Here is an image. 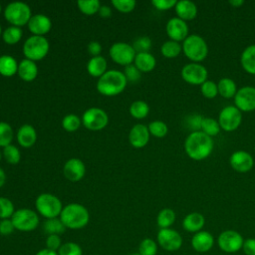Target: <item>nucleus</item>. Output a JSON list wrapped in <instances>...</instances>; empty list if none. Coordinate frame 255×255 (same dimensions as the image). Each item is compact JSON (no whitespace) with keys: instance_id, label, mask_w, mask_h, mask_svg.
Wrapping results in <instances>:
<instances>
[{"instance_id":"1","label":"nucleus","mask_w":255,"mask_h":255,"mask_svg":"<svg viewBox=\"0 0 255 255\" xmlns=\"http://www.w3.org/2000/svg\"><path fill=\"white\" fill-rule=\"evenodd\" d=\"M214 148L213 138L201 130L190 132L184 141V150L187 156L193 160L207 158Z\"/></svg>"},{"instance_id":"2","label":"nucleus","mask_w":255,"mask_h":255,"mask_svg":"<svg viewBox=\"0 0 255 255\" xmlns=\"http://www.w3.org/2000/svg\"><path fill=\"white\" fill-rule=\"evenodd\" d=\"M128 81L122 71L108 70L97 82V90L107 97H114L121 94L127 87Z\"/></svg>"},{"instance_id":"3","label":"nucleus","mask_w":255,"mask_h":255,"mask_svg":"<svg viewBox=\"0 0 255 255\" xmlns=\"http://www.w3.org/2000/svg\"><path fill=\"white\" fill-rule=\"evenodd\" d=\"M59 218L66 228L78 230L87 226L90 221V213L80 203H69L63 207Z\"/></svg>"},{"instance_id":"4","label":"nucleus","mask_w":255,"mask_h":255,"mask_svg":"<svg viewBox=\"0 0 255 255\" xmlns=\"http://www.w3.org/2000/svg\"><path fill=\"white\" fill-rule=\"evenodd\" d=\"M182 51L192 63H200L208 55V45L201 36L191 34L183 41Z\"/></svg>"},{"instance_id":"5","label":"nucleus","mask_w":255,"mask_h":255,"mask_svg":"<svg viewBox=\"0 0 255 255\" xmlns=\"http://www.w3.org/2000/svg\"><path fill=\"white\" fill-rule=\"evenodd\" d=\"M37 212L46 219L57 218L63 210V204L60 198L52 193H41L35 200Z\"/></svg>"},{"instance_id":"6","label":"nucleus","mask_w":255,"mask_h":255,"mask_svg":"<svg viewBox=\"0 0 255 255\" xmlns=\"http://www.w3.org/2000/svg\"><path fill=\"white\" fill-rule=\"evenodd\" d=\"M4 17L11 26L22 27L30 21L32 12L30 6L22 1H14L9 3L4 9Z\"/></svg>"},{"instance_id":"7","label":"nucleus","mask_w":255,"mask_h":255,"mask_svg":"<svg viewBox=\"0 0 255 255\" xmlns=\"http://www.w3.org/2000/svg\"><path fill=\"white\" fill-rule=\"evenodd\" d=\"M50 49L49 41L45 36L32 35L26 39L23 44V54L25 59L31 61H40L44 59Z\"/></svg>"},{"instance_id":"8","label":"nucleus","mask_w":255,"mask_h":255,"mask_svg":"<svg viewBox=\"0 0 255 255\" xmlns=\"http://www.w3.org/2000/svg\"><path fill=\"white\" fill-rule=\"evenodd\" d=\"M10 219L14 225L15 230L22 232L33 231L38 227L40 223L37 212L29 208H20L15 210Z\"/></svg>"},{"instance_id":"9","label":"nucleus","mask_w":255,"mask_h":255,"mask_svg":"<svg viewBox=\"0 0 255 255\" xmlns=\"http://www.w3.org/2000/svg\"><path fill=\"white\" fill-rule=\"evenodd\" d=\"M109 116L100 108H90L86 110L82 116V124L90 130H101L108 126Z\"/></svg>"},{"instance_id":"10","label":"nucleus","mask_w":255,"mask_h":255,"mask_svg":"<svg viewBox=\"0 0 255 255\" xmlns=\"http://www.w3.org/2000/svg\"><path fill=\"white\" fill-rule=\"evenodd\" d=\"M217 121L224 131H234L241 125L242 113L235 106H226L219 112Z\"/></svg>"},{"instance_id":"11","label":"nucleus","mask_w":255,"mask_h":255,"mask_svg":"<svg viewBox=\"0 0 255 255\" xmlns=\"http://www.w3.org/2000/svg\"><path fill=\"white\" fill-rule=\"evenodd\" d=\"M181 78L184 82L193 86H201L208 80V71L200 63H188L181 69Z\"/></svg>"},{"instance_id":"12","label":"nucleus","mask_w":255,"mask_h":255,"mask_svg":"<svg viewBox=\"0 0 255 255\" xmlns=\"http://www.w3.org/2000/svg\"><path fill=\"white\" fill-rule=\"evenodd\" d=\"M109 53L110 57L115 63L125 67L132 64L136 55V52L134 51L132 46L125 42L114 43L111 46Z\"/></svg>"},{"instance_id":"13","label":"nucleus","mask_w":255,"mask_h":255,"mask_svg":"<svg viewBox=\"0 0 255 255\" xmlns=\"http://www.w3.org/2000/svg\"><path fill=\"white\" fill-rule=\"evenodd\" d=\"M156 243L163 250L174 252L181 248L183 240L180 233L172 228L159 229L156 235Z\"/></svg>"},{"instance_id":"14","label":"nucleus","mask_w":255,"mask_h":255,"mask_svg":"<svg viewBox=\"0 0 255 255\" xmlns=\"http://www.w3.org/2000/svg\"><path fill=\"white\" fill-rule=\"evenodd\" d=\"M244 239L236 230H224L217 237L218 247L225 253H236L242 249Z\"/></svg>"},{"instance_id":"15","label":"nucleus","mask_w":255,"mask_h":255,"mask_svg":"<svg viewBox=\"0 0 255 255\" xmlns=\"http://www.w3.org/2000/svg\"><path fill=\"white\" fill-rule=\"evenodd\" d=\"M234 99V106L242 113L255 110V87L244 86L238 89Z\"/></svg>"},{"instance_id":"16","label":"nucleus","mask_w":255,"mask_h":255,"mask_svg":"<svg viewBox=\"0 0 255 255\" xmlns=\"http://www.w3.org/2000/svg\"><path fill=\"white\" fill-rule=\"evenodd\" d=\"M165 31L170 40L178 43L183 42L188 36V25L182 19L173 17L167 21Z\"/></svg>"},{"instance_id":"17","label":"nucleus","mask_w":255,"mask_h":255,"mask_svg":"<svg viewBox=\"0 0 255 255\" xmlns=\"http://www.w3.org/2000/svg\"><path fill=\"white\" fill-rule=\"evenodd\" d=\"M231 167L237 172H247L252 169L254 165L253 156L245 150H235L229 157Z\"/></svg>"},{"instance_id":"18","label":"nucleus","mask_w":255,"mask_h":255,"mask_svg":"<svg viewBox=\"0 0 255 255\" xmlns=\"http://www.w3.org/2000/svg\"><path fill=\"white\" fill-rule=\"evenodd\" d=\"M63 172L68 180L76 182L85 176L86 165L80 158L73 157L65 162Z\"/></svg>"},{"instance_id":"19","label":"nucleus","mask_w":255,"mask_h":255,"mask_svg":"<svg viewBox=\"0 0 255 255\" xmlns=\"http://www.w3.org/2000/svg\"><path fill=\"white\" fill-rule=\"evenodd\" d=\"M150 133L148 131L147 126L143 124L134 125L128 133V141L134 148L144 147L149 140Z\"/></svg>"},{"instance_id":"20","label":"nucleus","mask_w":255,"mask_h":255,"mask_svg":"<svg viewBox=\"0 0 255 255\" xmlns=\"http://www.w3.org/2000/svg\"><path fill=\"white\" fill-rule=\"evenodd\" d=\"M29 31L35 36H45L50 32L52 28L51 19L44 14L32 15L30 21L28 22Z\"/></svg>"},{"instance_id":"21","label":"nucleus","mask_w":255,"mask_h":255,"mask_svg":"<svg viewBox=\"0 0 255 255\" xmlns=\"http://www.w3.org/2000/svg\"><path fill=\"white\" fill-rule=\"evenodd\" d=\"M214 245V237L208 232L201 230L199 232L194 233L191 238V246L197 253H206Z\"/></svg>"},{"instance_id":"22","label":"nucleus","mask_w":255,"mask_h":255,"mask_svg":"<svg viewBox=\"0 0 255 255\" xmlns=\"http://www.w3.org/2000/svg\"><path fill=\"white\" fill-rule=\"evenodd\" d=\"M16 138L22 147H31L37 140V131L33 126L25 124L18 128Z\"/></svg>"},{"instance_id":"23","label":"nucleus","mask_w":255,"mask_h":255,"mask_svg":"<svg viewBox=\"0 0 255 255\" xmlns=\"http://www.w3.org/2000/svg\"><path fill=\"white\" fill-rule=\"evenodd\" d=\"M174 9L177 15L176 17L182 19L185 22L189 20H193L197 16V12H198L197 6L195 5V3L189 0L177 1Z\"/></svg>"},{"instance_id":"24","label":"nucleus","mask_w":255,"mask_h":255,"mask_svg":"<svg viewBox=\"0 0 255 255\" xmlns=\"http://www.w3.org/2000/svg\"><path fill=\"white\" fill-rule=\"evenodd\" d=\"M204 224L205 218L199 212H190L182 220L183 229L190 233H196L201 231Z\"/></svg>"},{"instance_id":"25","label":"nucleus","mask_w":255,"mask_h":255,"mask_svg":"<svg viewBox=\"0 0 255 255\" xmlns=\"http://www.w3.org/2000/svg\"><path fill=\"white\" fill-rule=\"evenodd\" d=\"M18 76L25 82H32L38 76V66L34 61L23 59L18 65Z\"/></svg>"},{"instance_id":"26","label":"nucleus","mask_w":255,"mask_h":255,"mask_svg":"<svg viewBox=\"0 0 255 255\" xmlns=\"http://www.w3.org/2000/svg\"><path fill=\"white\" fill-rule=\"evenodd\" d=\"M133 64L141 73H148L155 68L156 60L149 52L136 53Z\"/></svg>"},{"instance_id":"27","label":"nucleus","mask_w":255,"mask_h":255,"mask_svg":"<svg viewBox=\"0 0 255 255\" xmlns=\"http://www.w3.org/2000/svg\"><path fill=\"white\" fill-rule=\"evenodd\" d=\"M240 64L246 73L255 75V44L247 46L242 51L240 56Z\"/></svg>"},{"instance_id":"28","label":"nucleus","mask_w":255,"mask_h":255,"mask_svg":"<svg viewBox=\"0 0 255 255\" xmlns=\"http://www.w3.org/2000/svg\"><path fill=\"white\" fill-rule=\"evenodd\" d=\"M107 68H108V63L106 58H104L103 56L92 57L87 64L88 73L95 78L102 77L108 71Z\"/></svg>"},{"instance_id":"29","label":"nucleus","mask_w":255,"mask_h":255,"mask_svg":"<svg viewBox=\"0 0 255 255\" xmlns=\"http://www.w3.org/2000/svg\"><path fill=\"white\" fill-rule=\"evenodd\" d=\"M19 63L10 55L0 56V75L4 77H12L18 72Z\"/></svg>"},{"instance_id":"30","label":"nucleus","mask_w":255,"mask_h":255,"mask_svg":"<svg viewBox=\"0 0 255 255\" xmlns=\"http://www.w3.org/2000/svg\"><path fill=\"white\" fill-rule=\"evenodd\" d=\"M218 94L224 99H232L235 97L238 89L236 83L231 78H222L217 83Z\"/></svg>"},{"instance_id":"31","label":"nucleus","mask_w":255,"mask_h":255,"mask_svg":"<svg viewBox=\"0 0 255 255\" xmlns=\"http://www.w3.org/2000/svg\"><path fill=\"white\" fill-rule=\"evenodd\" d=\"M176 218V214L171 208H162L157 216H156V224L160 229L170 228V226L174 223Z\"/></svg>"},{"instance_id":"32","label":"nucleus","mask_w":255,"mask_h":255,"mask_svg":"<svg viewBox=\"0 0 255 255\" xmlns=\"http://www.w3.org/2000/svg\"><path fill=\"white\" fill-rule=\"evenodd\" d=\"M181 51H182V46L178 42H175L172 40L165 41L160 47L161 55L167 59L176 58L181 53Z\"/></svg>"},{"instance_id":"33","label":"nucleus","mask_w":255,"mask_h":255,"mask_svg":"<svg viewBox=\"0 0 255 255\" xmlns=\"http://www.w3.org/2000/svg\"><path fill=\"white\" fill-rule=\"evenodd\" d=\"M200 130L202 132H204L205 134L213 137L219 133V131L221 130V128H220L217 120H215L211 117H205L201 121Z\"/></svg>"},{"instance_id":"34","label":"nucleus","mask_w":255,"mask_h":255,"mask_svg":"<svg viewBox=\"0 0 255 255\" xmlns=\"http://www.w3.org/2000/svg\"><path fill=\"white\" fill-rule=\"evenodd\" d=\"M148 113H149V106L144 101L137 100L132 102L129 106V114L134 119H137V120L144 119L145 117H147Z\"/></svg>"},{"instance_id":"35","label":"nucleus","mask_w":255,"mask_h":255,"mask_svg":"<svg viewBox=\"0 0 255 255\" xmlns=\"http://www.w3.org/2000/svg\"><path fill=\"white\" fill-rule=\"evenodd\" d=\"M23 36V31L20 27L9 26L2 32V39L8 45L17 44Z\"/></svg>"},{"instance_id":"36","label":"nucleus","mask_w":255,"mask_h":255,"mask_svg":"<svg viewBox=\"0 0 255 255\" xmlns=\"http://www.w3.org/2000/svg\"><path fill=\"white\" fill-rule=\"evenodd\" d=\"M43 230L48 235H52V234L60 235L65 232L66 227L63 224V222L61 221V219L59 217H57V218L47 219L43 224Z\"/></svg>"},{"instance_id":"37","label":"nucleus","mask_w":255,"mask_h":255,"mask_svg":"<svg viewBox=\"0 0 255 255\" xmlns=\"http://www.w3.org/2000/svg\"><path fill=\"white\" fill-rule=\"evenodd\" d=\"M77 5L80 11L86 15H94L98 13L101 7L99 0H79Z\"/></svg>"},{"instance_id":"38","label":"nucleus","mask_w":255,"mask_h":255,"mask_svg":"<svg viewBox=\"0 0 255 255\" xmlns=\"http://www.w3.org/2000/svg\"><path fill=\"white\" fill-rule=\"evenodd\" d=\"M14 137L12 127L5 122H0V146L3 148L11 144Z\"/></svg>"},{"instance_id":"39","label":"nucleus","mask_w":255,"mask_h":255,"mask_svg":"<svg viewBox=\"0 0 255 255\" xmlns=\"http://www.w3.org/2000/svg\"><path fill=\"white\" fill-rule=\"evenodd\" d=\"M148 131L150 135H153L154 137H164L168 132V127L167 125L162 121H152L147 126Z\"/></svg>"},{"instance_id":"40","label":"nucleus","mask_w":255,"mask_h":255,"mask_svg":"<svg viewBox=\"0 0 255 255\" xmlns=\"http://www.w3.org/2000/svg\"><path fill=\"white\" fill-rule=\"evenodd\" d=\"M81 124H82V119H80L78 116L74 114H69L65 116L62 120L63 128L69 132H73L79 129V128L81 127Z\"/></svg>"},{"instance_id":"41","label":"nucleus","mask_w":255,"mask_h":255,"mask_svg":"<svg viewBox=\"0 0 255 255\" xmlns=\"http://www.w3.org/2000/svg\"><path fill=\"white\" fill-rule=\"evenodd\" d=\"M3 156L8 163L17 164L20 161L21 153L16 145L9 144L3 148Z\"/></svg>"},{"instance_id":"42","label":"nucleus","mask_w":255,"mask_h":255,"mask_svg":"<svg viewBox=\"0 0 255 255\" xmlns=\"http://www.w3.org/2000/svg\"><path fill=\"white\" fill-rule=\"evenodd\" d=\"M138 253L140 255H156L157 243L151 238H144L138 245Z\"/></svg>"},{"instance_id":"43","label":"nucleus","mask_w":255,"mask_h":255,"mask_svg":"<svg viewBox=\"0 0 255 255\" xmlns=\"http://www.w3.org/2000/svg\"><path fill=\"white\" fill-rule=\"evenodd\" d=\"M15 212L13 202L7 198L0 196V220L1 219H10Z\"/></svg>"},{"instance_id":"44","label":"nucleus","mask_w":255,"mask_h":255,"mask_svg":"<svg viewBox=\"0 0 255 255\" xmlns=\"http://www.w3.org/2000/svg\"><path fill=\"white\" fill-rule=\"evenodd\" d=\"M59 255H83L82 247L76 242H66L63 243L58 250Z\"/></svg>"},{"instance_id":"45","label":"nucleus","mask_w":255,"mask_h":255,"mask_svg":"<svg viewBox=\"0 0 255 255\" xmlns=\"http://www.w3.org/2000/svg\"><path fill=\"white\" fill-rule=\"evenodd\" d=\"M200 92L206 99H214L218 95L217 84L211 80H206L200 86Z\"/></svg>"},{"instance_id":"46","label":"nucleus","mask_w":255,"mask_h":255,"mask_svg":"<svg viewBox=\"0 0 255 255\" xmlns=\"http://www.w3.org/2000/svg\"><path fill=\"white\" fill-rule=\"evenodd\" d=\"M131 46L136 53H145L151 48V40L147 36H140L133 41Z\"/></svg>"},{"instance_id":"47","label":"nucleus","mask_w":255,"mask_h":255,"mask_svg":"<svg viewBox=\"0 0 255 255\" xmlns=\"http://www.w3.org/2000/svg\"><path fill=\"white\" fill-rule=\"evenodd\" d=\"M112 5L122 13H129L134 9L136 2L134 0H113Z\"/></svg>"},{"instance_id":"48","label":"nucleus","mask_w":255,"mask_h":255,"mask_svg":"<svg viewBox=\"0 0 255 255\" xmlns=\"http://www.w3.org/2000/svg\"><path fill=\"white\" fill-rule=\"evenodd\" d=\"M123 73H124L127 81L131 82V83L138 82L140 77H141V72L134 66V64H130V65L126 66Z\"/></svg>"},{"instance_id":"49","label":"nucleus","mask_w":255,"mask_h":255,"mask_svg":"<svg viewBox=\"0 0 255 255\" xmlns=\"http://www.w3.org/2000/svg\"><path fill=\"white\" fill-rule=\"evenodd\" d=\"M62 239L60 237V235L57 234H52V235H48L46 238V248L53 250V251H57L60 249V247L62 246Z\"/></svg>"},{"instance_id":"50","label":"nucleus","mask_w":255,"mask_h":255,"mask_svg":"<svg viewBox=\"0 0 255 255\" xmlns=\"http://www.w3.org/2000/svg\"><path fill=\"white\" fill-rule=\"evenodd\" d=\"M176 3H177L176 0H152L151 1L152 6L160 11H165V10L174 8Z\"/></svg>"},{"instance_id":"51","label":"nucleus","mask_w":255,"mask_h":255,"mask_svg":"<svg viewBox=\"0 0 255 255\" xmlns=\"http://www.w3.org/2000/svg\"><path fill=\"white\" fill-rule=\"evenodd\" d=\"M15 230L11 219H1L0 220V234L3 236L10 235Z\"/></svg>"},{"instance_id":"52","label":"nucleus","mask_w":255,"mask_h":255,"mask_svg":"<svg viewBox=\"0 0 255 255\" xmlns=\"http://www.w3.org/2000/svg\"><path fill=\"white\" fill-rule=\"evenodd\" d=\"M203 117L199 115H191L187 118V126L188 128H192L193 131L200 130V126H201V121Z\"/></svg>"},{"instance_id":"53","label":"nucleus","mask_w":255,"mask_h":255,"mask_svg":"<svg viewBox=\"0 0 255 255\" xmlns=\"http://www.w3.org/2000/svg\"><path fill=\"white\" fill-rule=\"evenodd\" d=\"M242 250L245 255H255V238L244 240Z\"/></svg>"},{"instance_id":"54","label":"nucleus","mask_w":255,"mask_h":255,"mask_svg":"<svg viewBox=\"0 0 255 255\" xmlns=\"http://www.w3.org/2000/svg\"><path fill=\"white\" fill-rule=\"evenodd\" d=\"M88 53L92 56V57H97V56H101V52H102V45L100 44V42L98 41H91L88 44Z\"/></svg>"},{"instance_id":"55","label":"nucleus","mask_w":255,"mask_h":255,"mask_svg":"<svg viewBox=\"0 0 255 255\" xmlns=\"http://www.w3.org/2000/svg\"><path fill=\"white\" fill-rule=\"evenodd\" d=\"M99 15L102 17V18H110L113 14V11H112V8L108 5H101L100 9H99Z\"/></svg>"},{"instance_id":"56","label":"nucleus","mask_w":255,"mask_h":255,"mask_svg":"<svg viewBox=\"0 0 255 255\" xmlns=\"http://www.w3.org/2000/svg\"><path fill=\"white\" fill-rule=\"evenodd\" d=\"M35 255H59V254L57 251H53L48 248H43V249H40Z\"/></svg>"},{"instance_id":"57","label":"nucleus","mask_w":255,"mask_h":255,"mask_svg":"<svg viewBox=\"0 0 255 255\" xmlns=\"http://www.w3.org/2000/svg\"><path fill=\"white\" fill-rule=\"evenodd\" d=\"M228 3H229L232 7H234V8H239V7H241L245 2H244V0H229Z\"/></svg>"},{"instance_id":"58","label":"nucleus","mask_w":255,"mask_h":255,"mask_svg":"<svg viewBox=\"0 0 255 255\" xmlns=\"http://www.w3.org/2000/svg\"><path fill=\"white\" fill-rule=\"evenodd\" d=\"M5 181H6V174L4 170L0 167V188L5 184Z\"/></svg>"},{"instance_id":"59","label":"nucleus","mask_w":255,"mask_h":255,"mask_svg":"<svg viewBox=\"0 0 255 255\" xmlns=\"http://www.w3.org/2000/svg\"><path fill=\"white\" fill-rule=\"evenodd\" d=\"M2 27H1V25H0V36H2Z\"/></svg>"},{"instance_id":"60","label":"nucleus","mask_w":255,"mask_h":255,"mask_svg":"<svg viewBox=\"0 0 255 255\" xmlns=\"http://www.w3.org/2000/svg\"><path fill=\"white\" fill-rule=\"evenodd\" d=\"M130 255H140L138 252H136V253H132V254H130Z\"/></svg>"},{"instance_id":"61","label":"nucleus","mask_w":255,"mask_h":255,"mask_svg":"<svg viewBox=\"0 0 255 255\" xmlns=\"http://www.w3.org/2000/svg\"><path fill=\"white\" fill-rule=\"evenodd\" d=\"M2 154L3 153H1V151H0V161H1V158H2Z\"/></svg>"},{"instance_id":"62","label":"nucleus","mask_w":255,"mask_h":255,"mask_svg":"<svg viewBox=\"0 0 255 255\" xmlns=\"http://www.w3.org/2000/svg\"><path fill=\"white\" fill-rule=\"evenodd\" d=\"M1 12H2V6H1V4H0V14H1Z\"/></svg>"},{"instance_id":"63","label":"nucleus","mask_w":255,"mask_h":255,"mask_svg":"<svg viewBox=\"0 0 255 255\" xmlns=\"http://www.w3.org/2000/svg\"><path fill=\"white\" fill-rule=\"evenodd\" d=\"M95 255H99V254H95Z\"/></svg>"}]
</instances>
